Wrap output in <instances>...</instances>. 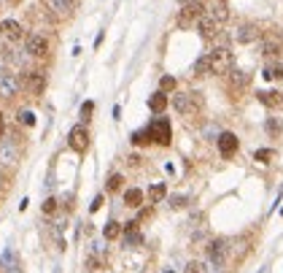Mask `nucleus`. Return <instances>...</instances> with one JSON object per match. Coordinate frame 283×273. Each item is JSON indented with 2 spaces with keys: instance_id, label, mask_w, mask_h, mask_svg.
<instances>
[{
  "instance_id": "nucleus-1",
  "label": "nucleus",
  "mask_w": 283,
  "mask_h": 273,
  "mask_svg": "<svg viewBox=\"0 0 283 273\" xmlns=\"http://www.w3.org/2000/svg\"><path fill=\"white\" fill-rule=\"evenodd\" d=\"M173 108L181 116H194L202 108V98L197 92H175L173 95Z\"/></svg>"
},
{
  "instance_id": "nucleus-2",
  "label": "nucleus",
  "mask_w": 283,
  "mask_h": 273,
  "mask_svg": "<svg viewBox=\"0 0 283 273\" xmlns=\"http://www.w3.org/2000/svg\"><path fill=\"white\" fill-rule=\"evenodd\" d=\"M208 60H210V73H219V76H224V73H229L232 70V65H235V57H232V52L229 49H213V52H208Z\"/></svg>"
},
{
  "instance_id": "nucleus-3",
  "label": "nucleus",
  "mask_w": 283,
  "mask_h": 273,
  "mask_svg": "<svg viewBox=\"0 0 283 273\" xmlns=\"http://www.w3.org/2000/svg\"><path fill=\"white\" fill-rule=\"evenodd\" d=\"M205 252H208V262L213 265V271H221V268L226 265V241L224 238L210 241V244L205 246Z\"/></svg>"
},
{
  "instance_id": "nucleus-4",
  "label": "nucleus",
  "mask_w": 283,
  "mask_h": 273,
  "mask_svg": "<svg viewBox=\"0 0 283 273\" xmlns=\"http://www.w3.org/2000/svg\"><path fill=\"white\" fill-rule=\"evenodd\" d=\"M68 144H70V149H73V151L84 154V151L89 149V133H87V127H84V125H75V127L70 130V135H68Z\"/></svg>"
},
{
  "instance_id": "nucleus-5",
  "label": "nucleus",
  "mask_w": 283,
  "mask_h": 273,
  "mask_svg": "<svg viewBox=\"0 0 283 273\" xmlns=\"http://www.w3.org/2000/svg\"><path fill=\"white\" fill-rule=\"evenodd\" d=\"M19 92V79L17 73L0 68V98H14Z\"/></svg>"
},
{
  "instance_id": "nucleus-6",
  "label": "nucleus",
  "mask_w": 283,
  "mask_h": 273,
  "mask_svg": "<svg viewBox=\"0 0 283 273\" xmlns=\"http://www.w3.org/2000/svg\"><path fill=\"white\" fill-rule=\"evenodd\" d=\"M149 133H151V138H154L159 146H170L173 130H170V122H168V119H156V122L149 127Z\"/></svg>"
},
{
  "instance_id": "nucleus-7",
  "label": "nucleus",
  "mask_w": 283,
  "mask_h": 273,
  "mask_svg": "<svg viewBox=\"0 0 283 273\" xmlns=\"http://www.w3.org/2000/svg\"><path fill=\"white\" fill-rule=\"evenodd\" d=\"M24 52L30 54V57H43V54L49 52V41L43 38V35L33 33L27 35V43H24Z\"/></svg>"
},
{
  "instance_id": "nucleus-8",
  "label": "nucleus",
  "mask_w": 283,
  "mask_h": 273,
  "mask_svg": "<svg viewBox=\"0 0 283 273\" xmlns=\"http://www.w3.org/2000/svg\"><path fill=\"white\" fill-rule=\"evenodd\" d=\"M24 87H27L30 95H40L46 89V73H43V70H30V73L24 76Z\"/></svg>"
},
{
  "instance_id": "nucleus-9",
  "label": "nucleus",
  "mask_w": 283,
  "mask_h": 273,
  "mask_svg": "<svg viewBox=\"0 0 283 273\" xmlns=\"http://www.w3.org/2000/svg\"><path fill=\"white\" fill-rule=\"evenodd\" d=\"M197 27H200L202 38H213V35L221 33V27H224V24H219L213 17H210V14H202V17L197 19Z\"/></svg>"
},
{
  "instance_id": "nucleus-10",
  "label": "nucleus",
  "mask_w": 283,
  "mask_h": 273,
  "mask_svg": "<svg viewBox=\"0 0 283 273\" xmlns=\"http://www.w3.org/2000/svg\"><path fill=\"white\" fill-rule=\"evenodd\" d=\"M216 144H219L221 157H232V154L237 151V146H240V141H237L235 133H221L219 138H216Z\"/></svg>"
},
{
  "instance_id": "nucleus-11",
  "label": "nucleus",
  "mask_w": 283,
  "mask_h": 273,
  "mask_svg": "<svg viewBox=\"0 0 283 273\" xmlns=\"http://www.w3.org/2000/svg\"><path fill=\"white\" fill-rule=\"evenodd\" d=\"M19 160V144L14 141H3L0 144V163L3 165H14Z\"/></svg>"
},
{
  "instance_id": "nucleus-12",
  "label": "nucleus",
  "mask_w": 283,
  "mask_h": 273,
  "mask_svg": "<svg viewBox=\"0 0 283 273\" xmlns=\"http://www.w3.org/2000/svg\"><path fill=\"white\" fill-rule=\"evenodd\" d=\"M259 27H254V24H243V27H237L235 30V41L237 43H254V41H259Z\"/></svg>"
},
{
  "instance_id": "nucleus-13",
  "label": "nucleus",
  "mask_w": 283,
  "mask_h": 273,
  "mask_svg": "<svg viewBox=\"0 0 283 273\" xmlns=\"http://www.w3.org/2000/svg\"><path fill=\"white\" fill-rule=\"evenodd\" d=\"M0 33L6 35L8 41H19V38H24V30L19 22H14V19H3L0 22Z\"/></svg>"
},
{
  "instance_id": "nucleus-14",
  "label": "nucleus",
  "mask_w": 283,
  "mask_h": 273,
  "mask_svg": "<svg viewBox=\"0 0 283 273\" xmlns=\"http://www.w3.org/2000/svg\"><path fill=\"white\" fill-rule=\"evenodd\" d=\"M46 6L52 8L54 14H59V17H70L78 3H75V0H46Z\"/></svg>"
},
{
  "instance_id": "nucleus-15",
  "label": "nucleus",
  "mask_w": 283,
  "mask_h": 273,
  "mask_svg": "<svg viewBox=\"0 0 283 273\" xmlns=\"http://www.w3.org/2000/svg\"><path fill=\"white\" fill-rule=\"evenodd\" d=\"M149 108L154 111V114H162V111L168 108V95H165V92H154L149 98Z\"/></svg>"
},
{
  "instance_id": "nucleus-16",
  "label": "nucleus",
  "mask_w": 283,
  "mask_h": 273,
  "mask_svg": "<svg viewBox=\"0 0 283 273\" xmlns=\"http://www.w3.org/2000/svg\"><path fill=\"white\" fill-rule=\"evenodd\" d=\"M208 14H210V17H213L219 24H224L226 19H229V11H226L224 3H216V6H210V11H208Z\"/></svg>"
},
{
  "instance_id": "nucleus-17",
  "label": "nucleus",
  "mask_w": 283,
  "mask_h": 273,
  "mask_svg": "<svg viewBox=\"0 0 283 273\" xmlns=\"http://www.w3.org/2000/svg\"><path fill=\"white\" fill-rule=\"evenodd\" d=\"M124 203L132 206V209H138V206L143 203V192L135 189V187H132V189H127V192H124Z\"/></svg>"
},
{
  "instance_id": "nucleus-18",
  "label": "nucleus",
  "mask_w": 283,
  "mask_h": 273,
  "mask_svg": "<svg viewBox=\"0 0 283 273\" xmlns=\"http://www.w3.org/2000/svg\"><path fill=\"white\" fill-rule=\"evenodd\" d=\"M194 73L197 76H208L210 73V60H208V54H202V57L194 63Z\"/></svg>"
},
{
  "instance_id": "nucleus-19",
  "label": "nucleus",
  "mask_w": 283,
  "mask_h": 273,
  "mask_svg": "<svg viewBox=\"0 0 283 273\" xmlns=\"http://www.w3.org/2000/svg\"><path fill=\"white\" fill-rule=\"evenodd\" d=\"M229 73H232V70H229ZM229 79H232V87H235V89H243L245 84H248V73H243V70H235Z\"/></svg>"
},
{
  "instance_id": "nucleus-20",
  "label": "nucleus",
  "mask_w": 283,
  "mask_h": 273,
  "mask_svg": "<svg viewBox=\"0 0 283 273\" xmlns=\"http://www.w3.org/2000/svg\"><path fill=\"white\" fill-rule=\"evenodd\" d=\"M103 235L108 241L119 238V235H121V225H119V222H108V225H105V230H103Z\"/></svg>"
},
{
  "instance_id": "nucleus-21",
  "label": "nucleus",
  "mask_w": 283,
  "mask_h": 273,
  "mask_svg": "<svg viewBox=\"0 0 283 273\" xmlns=\"http://www.w3.org/2000/svg\"><path fill=\"white\" fill-rule=\"evenodd\" d=\"M165 195H168V189H165V184H154L149 189V198L154 200V203H159V200H165Z\"/></svg>"
},
{
  "instance_id": "nucleus-22",
  "label": "nucleus",
  "mask_w": 283,
  "mask_h": 273,
  "mask_svg": "<svg viewBox=\"0 0 283 273\" xmlns=\"http://www.w3.org/2000/svg\"><path fill=\"white\" fill-rule=\"evenodd\" d=\"M254 160H256V163H270V160H272V149H259V151H254Z\"/></svg>"
},
{
  "instance_id": "nucleus-23",
  "label": "nucleus",
  "mask_w": 283,
  "mask_h": 273,
  "mask_svg": "<svg viewBox=\"0 0 283 273\" xmlns=\"http://www.w3.org/2000/svg\"><path fill=\"white\" fill-rule=\"evenodd\" d=\"M264 79H283V65H275V68H267L264 70Z\"/></svg>"
},
{
  "instance_id": "nucleus-24",
  "label": "nucleus",
  "mask_w": 283,
  "mask_h": 273,
  "mask_svg": "<svg viewBox=\"0 0 283 273\" xmlns=\"http://www.w3.org/2000/svg\"><path fill=\"white\" fill-rule=\"evenodd\" d=\"M186 203H189L186 195H173V198H170V209H184Z\"/></svg>"
},
{
  "instance_id": "nucleus-25",
  "label": "nucleus",
  "mask_w": 283,
  "mask_h": 273,
  "mask_svg": "<svg viewBox=\"0 0 283 273\" xmlns=\"http://www.w3.org/2000/svg\"><path fill=\"white\" fill-rule=\"evenodd\" d=\"M256 100L264 103V105H275L278 103V98H272V92H256Z\"/></svg>"
},
{
  "instance_id": "nucleus-26",
  "label": "nucleus",
  "mask_w": 283,
  "mask_h": 273,
  "mask_svg": "<svg viewBox=\"0 0 283 273\" xmlns=\"http://www.w3.org/2000/svg\"><path fill=\"white\" fill-rule=\"evenodd\" d=\"M159 87H162V92H170V89H175V79L173 76H162Z\"/></svg>"
},
{
  "instance_id": "nucleus-27",
  "label": "nucleus",
  "mask_w": 283,
  "mask_h": 273,
  "mask_svg": "<svg viewBox=\"0 0 283 273\" xmlns=\"http://www.w3.org/2000/svg\"><path fill=\"white\" fill-rule=\"evenodd\" d=\"M278 49H281V43L275 46V41H267V43H262V54H278Z\"/></svg>"
},
{
  "instance_id": "nucleus-28",
  "label": "nucleus",
  "mask_w": 283,
  "mask_h": 273,
  "mask_svg": "<svg viewBox=\"0 0 283 273\" xmlns=\"http://www.w3.org/2000/svg\"><path fill=\"white\" fill-rule=\"evenodd\" d=\"M121 181H124V176L113 173V176L108 179V189H111V192H113V189H119V187H121Z\"/></svg>"
},
{
  "instance_id": "nucleus-29",
  "label": "nucleus",
  "mask_w": 283,
  "mask_h": 273,
  "mask_svg": "<svg viewBox=\"0 0 283 273\" xmlns=\"http://www.w3.org/2000/svg\"><path fill=\"white\" fill-rule=\"evenodd\" d=\"M146 141H151V133H149V130H143V133H135V135H132V144H146Z\"/></svg>"
},
{
  "instance_id": "nucleus-30",
  "label": "nucleus",
  "mask_w": 283,
  "mask_h": 273,
  "mask_svg": "<svg viewBox=\"0 0 283 273\" xmlns=\"http://www.w3.org/2000/svg\"><path fill=\"white\" fill-rule=\"evenodd\" d=\"M19 119H22V125H27V127H33V125H35V116L30 114V111H22V114H19Z\"/></svg>"
},
{
  "instance_id": "nucleus-31",
  "label": "nucleus",
  "mask_w": 283,
  "mask_h": 273,
  "mask_svg": "<svg viewBox=\"0 0 283 273\" xmlns=\"http://www.w3.org/2000/svg\"><path fill=\"white\" fill-rule=\"evenodd\" d=\"M278 130H281V122H278V119H267V133L275 135Z\"/></svg>"
},
{
  "instance_id": "nucleus-32",
  "label": "nucleus",
  "mask_w": 283,
  "mask_h": 273,
  "mask_svg": "<svg viewBox=\"0 0 283 273\" xmlns=\"http://www.w3.org/2000/svg\"><path fill=\"white\" fill-rule=\"evenodd\" d=\"M92 111H94V103H92V100L81 105V116H84V119H89V114H92Z\"/></svg>"
},
{
  "instance_id": "nucleus-33",
  "label": "nucleus",
  "mask_w": 283,
  "mask_h": 273,
  "mask_svg": "<svg viewBox=\"0 0 283 273\" xmlns=\"http://www.w3.org/2000/svg\"><path fill=\"white\" fill-rule=\"evenodd\" d=\"M54 209H57V200L49 198L46 203H43V214H54Z\"/></svg>"
},
{
  "instance_id": "nucleus-34",
  "label": "nucleus",
  "mask_w": 283,
  "mask_h": 273,
  "mask_svg": "<svg viewBox=\"0 0 283 273\" xmlns=\"http://www.w3.org/2000/svg\"><path fill=\"white\" fill-rule=\"evenodd\" d=\"M184 273H202V265H200V262H189Z\"/></svg>"
},
{
  "instance_id": "nucleus-35",
  "label": "nucleus",
  "mask_w": 283,
  "mask_h": 273,
  "mask_svg": "<svg viewBox=\"0 0 283 273\" xmlns=\"http://www.w3.org/2000/svg\"><path fill=\"white\" fill-rule=\"evenodd\" d=\"M3 273H22V268H19V262H17V265H11V268H6V271H3Z\"/></svg>"
},
{
  "instance_id": "nucleus-36",
  "label": "nucleus",
  "mask_w": 283,
  "mask_h": 273,
  "mask_svg": "<svg viewBox=\"0 0 283 273\" xmlns=\"http://www.w3.org/2000/svg\"><path fill=\"white\" fill-rule=\"evenodd\" d=\"M3 130H6V125H3V114H0V138H3Z\"/></svg>"
},
{
  "instance_id": "nucleus-37",
  "label": "nucleus",
  "mask_w": 283,
  "mask_h": 273,
  "mask_svg": "<svg viewBox=\"0 0 283 273\" xmlns=\"http://www.w3.org/2000/svg\"><path fill=\"white\" fill-rule=\"evenodd\" d=\"M11 3H17V0H11Z\"/></svg>"
}]
</instances>
